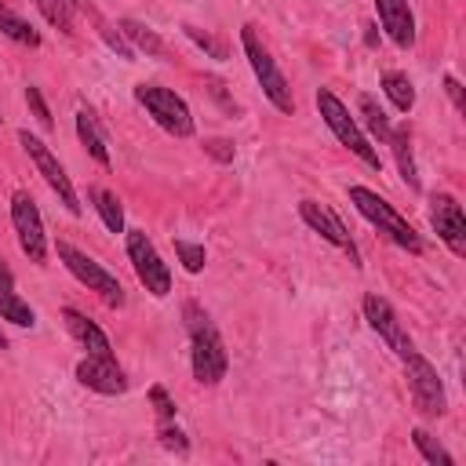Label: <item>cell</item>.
Listing matches in <instances>:
<instances>
[{"label": "cell", "instance_id": "obj_13", "mask_svg": "<svg viewBox=\"0 0 466 466\" xmlns=\"http://www.w3.org/2000/svg\"><path fill=\"white\" fill-rule=\"evenodd\" d=\"M299 218L313 229V233H320L328 244H335L339 251H346L350 255V262L353 266H360V251H357V244H353V237L346 233V226H342V218L331 211V208H324L320 200H302L299 204Z\"/></svg>", "mask_w": 466, "mask_h": 466}, {"label": "cell", "instance_id": "obj_6", "mask_svg": "<svg viewBox=\"0 0 466 466\" xmlns=\"http://www.w3.org/2000/svg\"><path fill=\"white\" fill-rule=\"evenodd\" d=\"M135 102L167 135H175V138H189L193 135V113H189L186 98L175 95L171 87H164V84H135Z\"/></svg>", "mask_w": 466, "mask_h": 466}, {"label": "cell", "instance_id": "obj_17", "mask_svg": "<svg viewBox=\"0 0 466 466\" xmlns=\"http://www.w3.org/2000/svg\"><path fill=\"white\" fill-rule=\"evenodd\" d=\"M62 320H66V328H69V335L87 350V353H95V357H113V346H109V335L87 317V313H80V309H73V306H66L62 309Z\"/></svg>", "mask_w": 466, "mask_h": 466}, {"label": "cell", "instance_id": "obj_10", "mask_svg": "<svg viewBox=\"0 0 466 466\" xmlns=\"http://www.w3.org/2000/svg\"><path fill=\"white\" fill-rule=\"evenodd\" d=\"M18 146L29 153V160L36 164V171L44 175V182L51 186V193L62 200V208L69 211V215H80V200H76V189H73V182H69V175H66V167L55 160V153L47 149V142H40L36 135H29L25 127L18 131Z\"/></svg>", "mask_w": 466, "mask_h": 466}, {"label": "cell", "instance_id": "obj_9", "mask_svg": "<svg viewBox=\"0 0 466 466\" xmlns=\"http://www.w3.org/2000/svg\"><path fill=\"white\" fill-rule=\"evenodd\" d=\"M11 226H15V237H18L22 255H29V262L44 266V262H47L44 218H40L36 200H33L25 189H15V193H11Z\"/></svg>", "mask_w": 466, "mask_h": 466}, {"label": "cell", "instance_id": "obj_31", "mask_svg": "<svg viewBox=\"0 0 466 466\" xmlns=\"http://www.w3.org/2000/svg\"><path fill=\"white\" fill-rule=\"evenodd\" d=\"M149 400H153V411H157V419H160V422L175 419V411H178V408H175L171 393H167L160 382H153V386H149Z\"/></svg>", "mask_w": 466, "mask_h": 466}, {"label": "cell", "instance_id": "obj_19", "mask_svg": "<svg viewBox=\"0 0 466 466\" xmlns=\"http://www.w3.org/2000/svg\"><path fill=\"white\" fill-rule=\"evenodd\" d=\"M76 138H80V146L102 164V167H109V146H106V135H102V127H98V116L91 113V109H76Z\"/></svg>", "mask_w": 466, "mask_h": 466}, {"label": "cell", "instance_id": "obj_14", "mask_svg": "<svg viewBox=\"0 0 466 466\" xmlns=\"http://www.w3.org/2000/svg\"><path fill=\"white\" fill-rule=\"evenodd\" d=\"M76 382L95 390V393H102V397H116V393L127 390V375L116 364V357H95V353H87L76 364Z\"/></svg>", "mask_w": 466, "mask_h": 466}, {"label": "cell", "instance_id": "obj_1", "mask_svg": "<svg viewBox=\"0 0 466 466\" xmlns=\"http://www.w3.org/2000/svg\"><path fill=\"white\" fill-rule=\"evenodd\" d=\"M182 320H186V335H189V368H193V379L200 386H218L226 379V371H229V353H226V342H222L215 320L193 299L182 302Z\"/></svg>", "mask_w": 466, "mask_h": 466}, {"label": "cell", "instance_id": "obj_28", "mask_svg": "<svg viewBox=\"0 0 466 466\" xmlns=\"http://www.w3.org/2000/svg\"><path fill=\"white\" fill-rule=\"evenodd\" d=\"M182 33H186V36H189V40H193V44H197V47H200L204 55H211V58H218V62H222L226 55H229V47H226V44H222L218 36L204 33L200 25H189V22H186V25H182Z\"/></svg>", "mask_w": 466, "mask_h": 466}, {"label": "cell", "instance_id": "obj_34", "mask_svg": "<svg viewBox=\"0 0 466 466\" xmlns=\"http://www.w3.org/2000/svg\"><path fill=\"white\" fill-rule=\"evenodd\" d=\"M444 91H448V98H451V106H455V109L462 113V84H459V80H455L451 73L444 76Z\"/></svg>", "mask_w": 466, "mask_h": 466}, {"label": "cell", "instance_id": "obj_30", "mask_svg": "<svg viewBox=\"0 0 466 466\" xmlns=\"http://www.w3.org/2000/svg\"><path fill=\"white\" fill-rule=\"evenodd\" d=\"M157 437H160V444H164L167 451H175V455H189V437H186L171 419L157 426Z\"/></svg>", "mask_w": 466, "mask_h": 466}, {"label": "cell", "instance_id": "obj_29", "mask_svg": "<svg viewBox=\"0 0 466 466\" xmlns=\"http://www.w3.org/2000/svg\"><path fill=\"white\" fill-rule=\"evenodd\" d=\"M175 255H178V262H182V269L186 273H200L204 269V262H208V251H204V244H193V240H175Z\"/></svg>", "mask_w": 466, "mask_h": 466}, {"label": "cell", "instance_id": "obj_4", "mask_svg": "<svg viewBox=\"0 0 466 466\" xmlns=\"http://www.w3.org/2000/svg\"><path fill=\"white\" fill-rule=\"evenodd\" d=\"M240 47H244V58H248V66H251V73H255L262 95L269 98V106H273L277 113H295L291 84H288V76L280 73V66L273 62L269 47L258 40L255 25H244V29H240Z\"/></svg>", "mask_w": 466, "mask_h": 466}, {"label": "cell", "instance_id": "obj_24", "mask_svg": "<svg viewBox=\"0 0 466 466\" xmlns=\"http://www.w3.org/2000/svg\"><path fill=\"white\" fill-rule=\"evenodd\" d=\"M0 33H4L7 40L22 44V47H40V33H36L22 15H15L7 4H0Z\"/></svg>", "mask_w": 466, "mask_h": 466}, {"label": "cell", "instance_id": "obj_12", "mask_svg": "<svg viewBox=\"0 0 466 466\" xmlns=\"http://www.w3.org/2000/svg\"><path fill=\"white\" fill-rule=\"evenodd\" d=\"M430 226L437 229V237L448 244L451 255H459V258L466 255V215L451 193L430 197Z\"/></svg>", "mask_w": 466, "mask_h": 466}, {"label": "cell", "instance_id": "obj_21", "mask_svg": "<svg viewBox=\"0 0 466 466\" xmlns=\"http://www.w3.org/2000/svg\"><path fill=\"white\" fill-rule=\"evenodd\" d=\"M379 87L386 91V98L393 102L397 113H411V109H415V84L408 80V73L386 69V73L379 76Z\"/></svg>", "mask_w": 466, "mask_h": 466}, {"label": "cell", "instance_id": "obj_26", "mask_svg": "<svg viewBox=\"0 0 466 466\" xmlns=\"http://www.w3.org/2000/svg\"><path fill=\"white\" fill-rule=\"evenodd\" d=\"M33 4H36V11H40L62 36H73V33H76V18H73L69 0H33Z\"/></svg>", "mask_w": 466, "mask_h": 466}, {"label": "cell", "instance_id": "obj_20", "mask_svg": "<svg viewBox=\"0 0 466 466\" xmlns=\"http://www.w3.org/2000/svg\"><path fill=\"white\" fill-rule=\"evenodd\" d=\"M120 33H124V40L131 44V51L138 55V51H146L149 58H167V47H164V40L149 29V25H142V22H135V18H120V25H116Z\"/></svg>", "mask_w": 466, "mask_h": 466}, {"label": "cell", "instance_id": "obj_8", "mask_svg": "<svg viewBox=\"0 0 466 466\" xmlns=\"http://www.w3.org/2000/svg\"><path fill=\"white\" fill-rule=\"evenodd\" d=\"M404 379H408V393H411V404L422 419H441L448 411V393H444V382L437 375V368L415 350L404 357Z\"/></svg>", "mask_w": 466, "mask_h": 466}, {"label": "cell", "instance_id": "obj_11", "mask_svg": "<svg viewBox=\"0 0 466 466\" xmlns=\"http://www.w3.org/2000/svg\"><path fill=\"white\" fill-rule=\"evenodd\" d=\"M360 309H364V320H368V328L404 360L408 353H415V342H411V335H408V328L400 324V317H397V309L379 295V291H368L364 295V302H360Z\"/></svg>", "mask_w": 466, "mask_h": 466}, {"label": "cell", "instance_id": "obj_25", "mask_svg": "<svg viewBox=\"0 0 466 466\" xmlns=\"http://www.w3.org/2000/svg\"><path fill=\"white\" fill-rule=\"evenodd\" d=\"M411 444H415V451H419L430 466H455V455H451V451H448L433 433H426L422 426H415V430H411Z\"/></svg>", "mask_w": 466, "mask_h": 466}, {"label": "cell", "instance_id": "obj_7", "mask_svg": "<svg viewBox=\"0 0 466 466\" xmlns=\"http://www.w3.org/2000/svg\"><path fill=\"white\" fill-rule=\"evenodd\" d=\"M124 248H127V262L138 277V284L153 295V299H164L171 291V269L167 262L160 258L157 244L146 237V229H124Z\"/></svg>", "mask_w": 466, "mask_h": 466}, {"label": "cell", "instance_id": "obj_33", "mask_svg": "<svg viewBox=\"0 0 466 466\" xmlns=\"http://www.w3.org/2000/svg\"><path fill=\"white\" fill-rule=\"evenodd\" d=\"M204 153H208V157H215L218 164H229L237 149H233V142H229V138H204Z\"/></svg>", "mask_w": 466, "mask_h": 466}, {"label": "cell", "instance_id": "obj_2", "mask_svg": "<svg viewBox=\"0 0 466 466\" xmlns=\"http://www.w3.org/2000/svg\"><path fill=\"white\" fill-rule=\"evenodd\" d=\"M346 197H350V204L357 208V215L368 218L390 244L404 248L408 255H422V251H426V244H422V237L415 233V226H411V222H408L386 197H379V193L368 189V186H350Z\"/></svg>", "mask_w": 466, "mask_h": 466}, {"label": "cell", "instance_id": "obj_18", "mask_svg": "<svg viewBox=\"0 0 466 466\" xmlns=\"http://www.w3.org/2000/svg\"><path fill=\"white\" fill-rule=\"evenodd\" d=\"M386 146L393 149V160H397V171H400L404 186H408L411 193H419L422 186H419V167H415V153H411V127H408V124H393Z\"/></svg>", "mask_w": 466, "mask_h": 466}, {"label": "cell", "instance_id": "obj_36", "mask_svg": "<svg viewBox=\"0 0 466 466\" xmlns=\"http://www.w3.org/2000/svg\"><path fill=\"white\" fill-rule=\"evenodd\" d=\"M0 350H7V335L4 331H0Z\"/></svg>", "mask_w": 466, "mask_h": 466}, {"label": "cell", "instance_id": "obj_35", "mask_svg": "<svg viewBox=\"0 0 466 466\" xmlns=\"http://www.w3.org/2000/svg\"><path fill=\"white\" fill-rule=\"evenodd\" d=\"M0 280H11V284H15V277H11V266L4 262V255H0Z\"/></svg>", "mask_w": 466, "mask_h": 466}, {"label": "cell", "instance_id": "obj_16", "mask_svg": "<svg viewBox=\"0 0 466 466\" xmlns=\"http://www.w3.org/2000/svg\"><path fill=\"white\" fill-rule=\"evenodd\" d=\"M69 7H73V11H80V15H84V18L95 25V36H98V40H102V44H106L113 55H120L124 62H135L131 44H127V40H124V33H120V29H116V25H113V22H109V18H106V15L95 7V0H69Z\"/></svg>", "mask_w": 466, "mask_h": 466}, {"label": "cell", "instance_id": "obj_23", "mask_svg": "<svg viewBox=\"0 0 466 466\" xmlns=\"http://www.w3.org/2000/svg\"><path fill=\"white\" fill-rule=\"evenodd\" d=\"M87 200L95 204V211L109 233H124V208H120L116 193H109L106 186H87Z\"/></svg>", "mask_w": 466, "mask_h": 466}, {"label": "cell", "instance_id": "obj_32", "mask_svg": "<svg viewBox=\"0 0 466 466\" xmlns=\"http://www.w3.org/2000/svg\"><path fill=\"white\" fill-rule=\"evenodd\" d=\"M25 106L33 109V116L40 120V127H51V124H55V120H51V109H47V102H44V95H40L36 84L25 87Z\"/></svg>", "mask_w": 466, "mask_h": 466}, {"label": "cell", "instance_id": "obj_22", "mask_svg": "<svg viewBox=\"0 0 466 466\" xmlns=\"http://www.w3.org/2000/svg\"><path fill=\"white\" fill-rule=\"evenodd\" d=\"M0 320H11V324H18V328H33V324H36L33 306L15 291L11 280H0Z\"/></svg>", "mask_w": 466, "mask_h": 466}, {"label": "cell", "instance_id": "obj_3", "mask_svg": "<svg viewBox=\"0 0 466 466\" xmlns=\"http://www.w3.org/2000/svg\"><path fill=\"white\" fill-rule=\"evenodd\" d=\"M317 113H320V120L328 124V131L339 138V146H346V149H350L360 164H368L371 171H379V167H382L379 149L371 146V138L360 131V124L350 116L346 102H342L331 87H320V91H317Z\"/></svg>", "mask_w": 466, "mask_h": 466}, {"label": "cell", "instance_id": "obj_15", "mask_svg": "<svg viewBox=\"0 0 466 466\" xmlns=\"http://www.w3.org/2000/svg\"><path fill=\"white\" fill-rule=\"evenodd\" d=\"M375 4V15H379V25L386 29V36L408 51L415 47V11L408 0H371Z\"/></svg>", "mask_w": 466, "mask_h": 466}, {"label": "cell", "instance_id": "obj_5", "mask_svg": "<svg viewBox=\"0 0 466 466\" xmlns=\"http://www.w3.org/2000/svg\"><path fill=\"white\" fill-rule=\"evenodd\" d=\"M55 255H58V262H62L87 291H95L106 306H113V309L124 306V284H120L116 273H109L102 262H95L91 255H84V251L73 248L69 240H58V244H55Z\"/></svg>", "mask_w": 466, "mask_h": 466}, {"label": "cell", "instance_id": "obj_27", "mask_svg": "<svg viewBox=\"0 0 466 466\" xmlns=\"http://www.w3.org/2000/svg\"><path fill=\"white\" fill-rule=\"evenodd\" d=\"M357 106H360V113H364L368 131H371L379 142H386V138H390V127H393V124H390V116H386V109H382L371 95H360V98H357Z\"/></svg>", "mask_w": 466, "mask_h": 466}]
</instances>
